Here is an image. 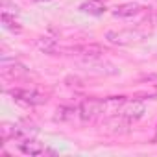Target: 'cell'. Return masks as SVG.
Wrapping results in <instances>:
<instances>
[{
	"label": "cell",
	"instance_id": "obj_12",
	"mask_svg": "<svg viewBox=\"0 0 157 157\" xmlns=\"http://www.w3.org/2000/svg\"><path fill=\"white\" fill-rule=\"evenodd\" d=\"M56 41L52 39V37H41V39H37V48L39 50H43L44 54H52L54 50H56Z\"/></svg>",
	"mask_w": 157,
	"mask_h": 157
},
{
	"label": "cell",
	"instance_id": "obj_2",
	"mask_svg": "<svg viewBox=\"0 0 157 157\" xmlns=\"http://www.w3.org/2000/svg\"><path fill=\"white\" fill-rule=\"evenodd\" d=\"M10 94H11L15 100L24 102V104H28V105H41V104H44V102H46V96H44V94H41V93H37V91H28V89H11V91H10Z\"/></svg>",
	"mask_w": 157,
	"mask_h": 157
},
{
	"label": "cell",
	"instance_id": "obj_11",
	"mask_svg": "<svg viewBox=\"0 0 157 157\" xmlns=\"http://www.w3.org/2000/svg\"><path fill=\"white\" fill-rule=\"evenodd\" d=\"M2 24H4V28L6 30H10V32H13V33H21V26L17 24V21H15V15L13 17H10V13L8 11H2Z\"/></svg>",
	"mask_w": 157,
	"mask_h": 157
},
{
	"label": "cell",
	"instance_id": "obj_4",
	"mask_svg": "<svg viewBox=\"0 0 157 157\" xmlns=\"http://www.w3.org/2000/svg\"><path fill=\"white\" fill-rule=\"evenodd\" d=\"M142 10H144L142 6H139V4H135V2H128V4L118 6V8L113 11V15H115V17H120V19H131V17L139 15Z\"/></svg>",
	"mask_w": 157,
	"mask_h": 157
},
{
	"label": "cell",
	"instance_id": "obj_9",
	"mask_svg": "<svg viewBox=\"0 0 157 157\" xmlns=\"http://www.w3.org/2000/svg\"><path fill=\"white\" fill-rule=\"evenodd\" d=\"M137 37L133 32H107V39L115 44H128Z\"/></svg>",
	"mask_w": 157,
	"mask_h": 157
},
{
	"label": "cell",
	"instance_id": "obj_3",
	"mask_svg": "<svg viewBox=\"0 0 157 157\" xmlns=\"http://www.w3.org/2000/svg\"><path fill=\"white\" fill-rule=\"evenodd\" d=\"M120 115H124L128 120H137L144 115V104L140 100H133V102H126L124 107L120 109Z\"/></svg>",
	"mask_w": 157,
	"mask_h": 157
},
{
	"label": "cell",
	"instance_id": "obj_10",
	"mask_svg": "<svg viewBox=\"0 0 157 157\" xmlns=\"http://www.w3.org/2000/svg\"><path fill=\"white\" fill-rule=\"evenodd\" d=\"M2 74H4L6 78H10V80H15V78H19V76H24V74H26V68H24L22 65H19V63L8 65V63L4 61V63H2Z\"/></svg>",
	"mask_w": 157,
	"mask_h": 157
},
{
	"label": "cell",
	"instance_id": "obj_7",
	"mask_svg": "<svg viewBox=\"0 0 157 157\" xmlns=\"http://www.w3.org/2000/svg\"><path fill=\"white\" fill-rule=\"evenodd\" d=\"M21 151L24 155H41V153H44V146L35 139H28V140L21 142Z\"/></svg>",
	"mask_w": 157,
	"mask_h": 157
},
{
	"label": "cell",
	"instance_id": "obj_5",
	"mask_svg": "<svg viewBox=\"0 0 157 157\" xmlns=\"http://www.w3.org/2000/svg\"><path fill=\"white\" fill-rule=\"evenodd\" d=\"M126 98L124 96H109L104 98V115H118L120 109L124 107Z\"/></svg>",
	"mask_w": 157,
	"mask_h": 157
},
{
	"label": "cell",
	"instance_id": "obj_13",
	"mask_svg": "<svg viewBox=\"0 0 157 157\" xmlns=\"http://www.w3.org/2000/svg\"><path fill=\"white\" fill-rule=\"evenodd\" d=\"M76 115V109H70V107H59L57 109V115H56V120H72Z\"/></svg>",
	"mask_w": 157,
	"mask_h": 157
},
{
	"label": "cell",
	"instance_id": "obj_8",
	"mask_svg": "<svg viewBox=\"0 0 157 157\" xmlns=\"http://www.w3.org/2000/svg\"><path fill=\"white\" fill-rule=\"evenodd\" d=\"M0 131H2V140L8 142L11 139H21L24 135V129L19 128V126H13V124H2V128H0Z\"/></svg>",
	"mask_w": 157,
	"mask_h": 157
},
{
	"label": "cell",
	"instance_id": "obj_14",
	"mask_svg": "<svg viewBox=\"0 0 157 157\" xmlns=\"http://www.w3.org/2000/svg\"><path fill=\"white\" fill-rule=\"evenodd\" d=\"M32 2H50V0H32Z\"/></svg>",
	"mask_w": 157,
	"mask_h": 157
},
{
	"label": "cell",
	"instance_id": "obj_6",
	"mask_svg": "<svg viewBox=\"0 0 157 157\" xmlns=\"http://www.w3.org/2000/svg\"><path fill=\"white\" fill-rule=\"evenodd\" d=\"M80 11L98 17V15H102L105 11V4L102 2V0H85V2L80 6Z\"/></svg>",
	"mask_w": 157,
	"mask_h": 157
},
{
	"label": "cell",
	"instance_id": "obj_1",
	"mask_svg": "<svg viewBox=\"0 0 157 157\" xmlns=\"http://www.w3.org/2000/svg\"><path fill=\"white\" fill-rule=\"evenodd\" d=\"M104 115V100L98 98H87L80 105V117L83 122H93L98 117Z\"/></svg>",
	"mask_w": 157,
	"mask_h": 157
}]
</instances>
